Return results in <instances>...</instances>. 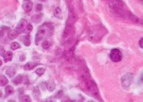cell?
Masks as SVG:
<instances>
[{
    "label": "cell",
    "instance_id": "cell-1",
    "mask_svg": "<svg viewBox=\"0 0 143 102\" xmlns=\"http://www.w3.org/2000/svg\"><path fill=\"white\" fill-rule=\"evenodd\" d=\"M111 60L114 62H118L121 61L123 58V54L120 50L117 49H113L111 50L109 54Z\"/></svg>",
    "mask_w": 143,
    "mask_h": 102
},
{
    "label": "cell",
    "instance_id": "cell-2",
    "mask_svg": "<svg viewBox=\"0 0 143 102\" xmlns=\"http://www.w3.org/2000/svg\"><path fill=\"white\" fill-rule=\"evenodd\" d=\"M133 75L132 74L128 73L127 74L124 75L122 77L121 79V85L124 88H128L130 86L131 83L132 81Z\"/></svg>",
    "mask_w": 143,
    "mask_h": 102
},
{
    "label": "cell",
    "instance_id": "cell-3",
    "mask_svg": "<svg viewBox=\"0 0 143 102\" xmlns=\"http://www.w3.org/2000/svg\"><path fill=\"white\" fill-rule=\"evenodd\" d=\"M45 34V29H40L35 35V44L37 46L39 45V42L42 40Z\"/></svg>",
    "mask_w": 143,
    "mask_h": 102
},
{
    "label": "cell",
    "instance_id": "cell-4",
    "mask_svg": "<svg viewBox=\"0 0 143 102\" xmlns=\"http://www.w3.org/2000/svg\"><path fill=\"white\" fill-rule=\"evenodd\" d=\"M33 6V2L30 0H25L22 2V8L26 13H29L32 10Z\"/></svg>",
    "mask_w": 143,
    "mask_h": 102
},
{
    "label": "cell",
    "instance_id": "cell-5",
    "mask_svg": "<svg viewBox=\"0 0 143 102\" xmlns=\"http://www.w3.org/2000/svg\"><path fill=\"white\" fill-rule=\"evenodd\" d=\"M28 25V22L26 19H21L20 21L18 22L16 28L18 30H22L25 29Z\"/></svg>",
    "mask_w": 143,
    "mask_h": 102
},
{
    "label": "cell",
    "instance_id": "cell-6",
    "mask_svg": "<svg viewBox=\"0 0 143 102\" xmlns=\"http://www.w3.org/2000/svg\"><path fill=\"white\" fill-rule=\"evenodd\" d=\"M2 57L5 63H8L10 61H11L12 60L13 52L10 51H8L5 52Z\"/></svg>",
    "mask_w": 143,
    "mask_h": 102
},
{
    "label": "cell",
    "instance_id": "cell-7",
    "mask_svg": "<svg viewBox=\"0 0 143 102\" xmlns=\"http://www.w3.org/2000/svg\"><path fill=\"white\" fill-rule=\"evenodd\" d=\"M8 35L10 39L13 40V39H16L18 37V35H19V32L16 30H15V29H10L8 32Z\"/></svg>",
    "mask_w": 143,
    "mask_h": 102
},
{
    "label": "cell",
    "instance_id": "cell-8",
    "mask_svg": "<svg viewBox=\"0 0 143 102\" xmlns=\"http://www.w3.org/2000/svg\"><path fill=\"white\" fill-rule=\"evenodd\" d=\"M5 73L6 74L8 75V77H9V78H11L16 75V70L14 67H12V66L9 67H8L7 69H6Z\"/></svg>",
    "mask_w": 143,
    "mask_h": 102
},
{
    "label": "cell",
    "instance_id": "cell-9",
    "mask_svg": "<svg viewBox=\"0 0 143 102\" xmlns=\"http://www.w3.org/2000/svg\"><path fill=\"white\" fill-rule=\"evenodd\" d=\"M72 24L71 22H70L69 19H68L67 21V22H66V25L65 27V32L64 33V37H65L67 36L68 34L70 33V32H71L72 29Z\"/></svg>",
    "mask_w": 143,
    "mask_h": 102
},
{
    "label": "cell",
    "instance_id": "cell-10",
    "mask_svg": "<svg viewBox=\"0 0 143 102\" xmlns=\"http://www.w3.org/2000/svg\"><path fill=\"white\" fill-rule=\"evenodd\" d=\"M53 14H54V17L57 18L58 19H62L63 18V14L62 13V10H61V9L59 7L56 8V9H54Z\"/></svg>",
    "mask_w": 143,
    "mask_h": 102
},
{
    "label": "cell",
    "instance_id": "cell-11",
    "mask_svg": "<svg viewBox=\"0 0 143 102\" xmlns=\"http://www.w3.org/2000/svg\"><path fill=\"white\" fill-rule=\"evenodd\" d=\"M32 95L35 99L38 100L40 98L41 95V93H40V91L39 87L36 86L33 88Z\"/></svg>",
    "mask_w": 143,
    "mask_h": 102
},
{
    "label": "cell",
    "instance_id": "cell-12",
    "mask_svg": "<svg viewBox=\"0 0 143 102\" xmlns=\"http://www.w3.org/2000/svg\"><path fill=\"white\" fill-rule=\"evenodd\" d=\"M38 65H39V64L37 63H35V62H28V63L24 66V69L26 71L31 70Z\"/></svg>",
    "mask_w": 143,
    "mask_h": 102
},
{
    "label": "cell",
    "instance_id": "cell-13",
    "mask_svg": "<svg viewBox=\"0 0 143 102\" xmlns=\"http://www.w3.org/2000/svg\"><path fill=\"white\" fill-rule=\"evenodd\" d=\"M22 80H23V76L22 75L20 74V75H18L17 76L15 77V78H14L13 79L12 82L14 85H17L22 83Z\"/></svg>",
    "mask_w": 143,
    "mask_h": 102
},
{
    "label": "cell",
    "instance_id": "cell-14",
    "mask_svg": "<svg viewBox=\"0 0 143 102\" xmlns=\"http://www.w3.org/2000/svg\"><path fill=\"white\" fill-rule=\"evenodd\" d=\"M22 42L24 43V45L25 46H29L31 44V40L30 36L29 35H26L25 36H23L22 37Z\"/></svg>",
    "mask_w": 143,
    "mask_h": 102
},
{
    "label": "cell",
    "instance_id": "cell-15",
    "mask_svg": "<svg viewBox=\"0 0 143 102\" xmlns=\"http://www.w3.org/2000/svg\"><path fill=\"white\" fill-rule=\"evenodd\" d=\"M5 91L6 96H8V95H10L14 93V88H13L11 85H8L7 86H6L5 88Z\"/></svg>",
    "mask_w": 143,
    "mask_h": 102
},
{
    "label": "cell",
    "instance_id": "cell-16",
    "mask_svg": "<svg viewBox=\"0 0 143 102\" xmlns=\"http://www.w3.org/2000/svg\"><path fill=\"white\" fill-rule=\"evenodd\" d=\"M9 83L8 79L4 75H1L0 76V85L1 86H5Z\"/></svg>",
    "mask_w": 143,
    "mask_h": 102
},
{
    "label": "cell",
    "instance_id": "cell-17",
    "mask_svg": "<svg viewBox=\"0 0 143 102\" xmlns=\"http://www.w3.org/2000/svg\"><path fill=\"white\" fill-rule=\"evenodd\" d=\"M46 87H47V89L49 92H53L55 90L56 85L53 82H49L48 83H46Z\"/></svg>",
    "mask_w": 143,
    "mask_h": 102
},
{
    "label": "cell",
    "instance_id": "cell-18",
    "mask_svg": "<svg viewBox=\"0 0 143 102\" xmlns=\"http://www.w3.org/2000/svg\"><path fill=\"white\" fill-rule=\"evenodd\" d=\"M20 102H31V99L29 95H24V96H21L19 99Z\"/></svg>",
    "mask_w": 143,
    "mask_h": 102
},
{
    "label": "cell",
    "instance_id": "cell-19",
    "mask_svg": "<svg viewBox=\"0 0 143 102\" xmlns=\"http://www.w3.org/2000/svg\"><path fill=\"white\" fill-rule=\"evenodd\" d=\"M51 41H48V40H45L44 41V42L42 43V47L44 49H49L50 47L51 46Z\"/></svg>",
    "mask_w": 143,
    "mask_h": 102
},
{
    "label": "cell",
    "instance_id": "cell-20",
    "mask_svg": "<svg viewBox=\"0 0 143 102\" xmlns=\"http://www.w3.org/2000/svg\"><path fill=\"white\" fill-rule=\"evenodd\" d=\"M33 30V26L31 24H28L26 27L25 28L23 32L26 34H29Z\"/></svg>",
    "mask_w": 143,
    "mask_h": 102
},
{
    "label": "cell",
    "instance_id": "cell-21",
    "mask_svg": "<svg viewBox=\"0 0 143 102\" xmlns=\"http://www.w3.org/2000/svg\"><path fill=\"white\" fill-rule=\"evenodd\" d=\"M21 47V46L20 44L18 42H13L12 43H11V46H10V48L11 50H17V49H19V48H20Z\"/></svg>",
    "mask_w": 143,
    "mask_h": 102
},
{
    "label": "cell",
    "instance_id": "cell-22",
    "mask_svg": "<svg viewBox=\"0 0 143 102\" xmlns=\"http://www.w3.org/2000/svg\"><path fill=\"white\" fill-rule=\"evenodd\" d=\"M45 71V69L44 68L40 67V68H37V70L35 71V72H36L38 75H39V76H41V75H42L44 74Z\"/></svg>",
    "mask_w": 143,
    "mask_h": 102
},
{
    "label": "cell",
    "instance_id": "cell-23",
    "mask_svg": "<svg viewBox=\"0 0 143 102\" xmlns=\"http://www.w3.org/2000/svg\"><path fill=\"white\" fill-rule=\"evenodd\" d=\"M43 8V6L42 4H39L36 6V11H40L42 10Z\"/></svg>",
    "mask_w": 143,
    "mask_h": 102
},
{
    "label": "cell",
    "instance_id": "cell-24",
    "mask_svg": "<svg viewBox=\"0 0 143 102\" xmlns=\"http://www.w3.org/2000/svg\"><path fill=\"white\" fill-rule=\"evenodd\" d=\"M41 14H39V15H36V18H34V17H32V21L33 22H34L35 21V20H37V19H40V20H41V18H42V15H41ZM39 22H40V21H39Z\"/></svg>",
    "mask_w": 143,
    "mask_h": 102
},
{
    "label": "cell",
    "instance_id": "cell-25",
    "mask_svg": "<svg viewBox=\"0 0 143 102\" xmlns=\"http://www.w3.org/2000/svg\"><path fill=\"white\" fill-rule=\"evenodd\" d=\"M26 57L25 54H22V55H21L19 58V60L21 62H24L25 60H26Z\"/></svg>",
    "mask_w": 143,
    "mask_h": 102
},
{
    "label": "cell",
    "instance_id": "cell-26",
    "mask_svg": "<svg viewBox=\"0 0 143 102\" xmlns=\"http://www.w3.org/2000/svg\"><path fill=\"white\" fill-rule=\"evenodd\" d=\"M139 46L141 49H143V38H141L139 41Z\"/></svg>",
    "mask_w": 143,
    "mask_h": 102
},
{
    "label": "cell",
    "instance_id": "cell-27",
    "mask_svg": "<svg viewBox=\"0 0 143 102\" xmlns=\"http://www.w3.org/2000/svg\"><path fill=\"white\" fill-rule=\"evenodd\" d=\"M5 52L4 49H3L2 47H1V55L3 56V55H4Z\"/></svg>",
    "mask_w": 143,
    "mask_h": 102
},
{
    "label": "cell",
    "instance_id": "cell-28",
    "mask_svg": "<svg viewBox=\"0 0 143 102\" xmlns=\"http://www.w3.org/2000/svg\"><path fill=\"white\" fill-rule=\"evenodd\" d=\"M140 82L141 83H143V73L141 74V75L140 76Z\"/></svg>",
    "mask_w": 143,
    "mask_h": 102
},
{
    "label": "cell",
    "instance_id": "cell-29",
    "mask_svg": "<svg viewBox=\"0 0 143 102\" xmlns=\"http://www.w3.org/2000/svg\"><path fill=\"white\" fill-rule=\"evenodd\" d=\"M41 1H45V0H41Z\"/></svg>",
    "mask_w": 143,
    "mask_h": 102
}]
</instances>
